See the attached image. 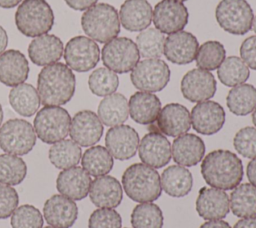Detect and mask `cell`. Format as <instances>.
<instances>
[{
	"label": "cell",
	"mask_w": 256,
	"mask_h": 228,
	"mask_svg": "<svg viewBox=\"0 0 256 228\" xmlns=\"http://www.w3.org/2000/svg\"><path fill=\"white\" fill-rule=\"evenodd\" d=\"M29 75V63L25 55L16 49H8L0 54V82L15 87L25 82Z\"/></svg>",
	"instance_id": "603a6c76"
},
{
	"label": "cell",
	"mask_w": 256,
	"mask_h": 228,
	"mask_svg": "<svg viewBox=\"0 0 256 228\" xmlns=\"http://www.w3.org/2000/svg\"><path fill=\"white\" fill-rule=\"evenodd\" d=\"M46 222L56 228H70L78 217V207L74 200L60 194L52 195L43 206Z\"/></svg>",
	"instance_id": "d6986e66"
},
{
	"label": "cell",
	"mask_w": 256,
	"mask_h": 228,
	"mask_svg": "<svg viewBox=\"0 0 256 228\" xmlns=\"http://www.w3.org/2000/svg\"><path fill=\"white\" fill-rule=\"evenodd\" d=\"M129 114L138 124L148 125L157 120L161 110L159 98L150 92H135L129 99Z\"/></svg>",
	"instance_id": "83f0119b"
},
{
	"label": "cell",
	"mask_w": 256,
	"mask_h": 228,
	"mask_svg": "<svg viewBox=\"0 0 256 228\" xmlns=\"http://www.w3.org/2000/svg\"><path fill=\"white\" fill-rule=\"evenodd\" d=\"M165 37L156 28H146L136 37V46L140 57L145 59L160 58L163 54Z\"/></svg>",
	"instance_id": "f35d334b"
},
{
	"label": "cell",
	"mask_w": 256,
	"mask_h": 228,
	"mask_svg": "<svg viewBox=\"0 0 256 228\" xmlns=\"http://www.w3.org/2000/svg\"><path fill=\"white\" fill-rule=\"evenodd\" d=\"M233 145L236 151L246 157H256V127L247 126L241 128L234 136Z\"/></svg>",
	"instance_id": "7bdbcfd3"
},
{
	"label": "cell",
	"mask_w": 256,
	"mask_h": 228,
	"mask_svg": "<svg viewBox=\"0 0 256 228\" xmlns=\"http://www.w3.org/2000/svg\"><path fill=\"white\" fill-rule=\"evenodd\" d=\"M174 1H178V2H184V1H187V0H174Z\"/></svg>",
	"instance_id": "6f0895ef"
},
{
	"label": "cell",
	"mask_w": 256,
	"mask_h": 228,
	"mask_svg": "<svg viewBox=\"0 0 256 228\" xmlns=\"http://www.w3.org/2000/svg\"><path fill=\"white\" fill-rule=\"evenodd\" d=\"M252 121H253V124L256 127V107H255V109L253 110V113H252Z\"/></svg>",
	"instance_id": "db71d44e"
},
{
	"label": "cell",
	"mask_w": 256,
	"mask_h": 228,
	"mask_svg": "<svg viewBox=\"0 0 256 228\" xmlns=\"http://www.w3.org/2000/svg\"><path fill=\"white\" fill-rule=\"evenodd\" d=\"M48 157L53 166L63 170L79 163L82 157V150L72 139H63L50 147Z\"/></svg>",
	"instance_id": "e575fe53"
},
{
	"label": "cell",
	"mask_w": 256,
	"mask_h": 228,
	"mask_svg": "<svg viewBox=\"0 0 256 228\" xmlns=\"http://www.w3.org/2000/svg\"><path fill=\"white\" fill-rule=\"evenodd\" d=\"M97 112L102 124L110 127L121 125L128 119V101L121 93H112L100 101Z\"/></svg>",
	"instance_id": "f546056e"
},
{
	"label": "cell",
	"mask_w": 256,
	"mask_h": 228,
	"mask_svg": "<svg viewBox=\"0 0 256 228\" xmlns=\"http://www.w3.org/2000/svg\"><path fill=\"white\" fill-rule=\"evenodd\" d=\"M27 165L25 161L13 154L0 155V183L6 185H18L26 177Z\"/></svg>",
	"instance_id": "8d00e7d4"
},
{
	"label": "cell",
	"mask_w": 256,
	"mask_h": 228,
	"mask_svg": "<svg viewBox=\"0 0 256 228\" xmlns=\"http://www.w3.org/2000/svg\"><path fill=\"white\" fill-rule=\"evenodd\" d=\"M181 93L190 102H202L212 98L216 92L217 83L212 73L195 68L188 71L182 78Z\"/></svg>",
	"instance_id": "5bb4252c"
},
{
	"label": "cell",
	"mask_w": 256,
	"mask_h": 228,
	"mask_svg": "<svg viewBox=\"0 0 256 228\" xmlns=\"http://www.w3.org/2000/svg\"><path fill=\"white\" fill-rule=\"evenodd\" d=\"M101 58L106 68L115 73H127L133 70L140 59L136 44L127 37H116L102 48Z\"/></svg>",
	"instance_id": "9c48e42d"
},
{
	"label": "cell",
	"mask_w": 256,
	"mask_h": 228,
	"mask_svg": "<svg viewBox=\"0 0 256 228\" xmlns=\"http://www.w3.org/2000/svg\"><path fill=\"white\" fill-rule=\"evenodd\" d=\"M22 0H0V7L1 8H13L16 7Z\"/></svg>",
	"instance_id": "f5cc1de1"
},
{
	"label": "cell",
	"mask_w": 256,
	"mask_h": 228,
	"mask_svg": "<svg viewBox=\"0 0 256 228\" xmlns=\"http://www.w3.org/2000/svg\"><path fill=\"white\" fill-rule=\"evenodd\" d=\"M157 126L164 135L170 137L183 135L191 128L190 112L179 103H169L160 110Z\"/></svg>",
	"instance_id": "44dd1931"
},
{
	"label": "cell",
	"mask_w": 256,
	"mask_h": 228,
	"mask_svg": "<svg viewBox=\"0 0 256 228\" xmlns=\"http://www.w3.org/2000/svg\"><path fill=\"white\" fill-rule=\"evenodd\" d=\"M195 207L198 215L203 219L221 220L229 213V197L224 190L202 187L199 190Z\"/></svg>",
	"instance_id": "ffe728a7"
},
{
	"label": "cell",
	"mask_w": 256,
	"mask_h": 228,
	"mask_svg": "<svg viewBox=\"0 0 256 228\" xmlns=\"http://www.w3.org/2000/svg\"><path fill=\"white\" fill-rule=\"evenodd\" d=\"M233 228H256V216L245 217L238 220Z\"/></svg>",
	"instance_id": "c3c4849f"
},
{
	"label": "cell",
	"mask_w": 256,
	"mask_h": 228,
	"mask_svg": "<svg viewBox=\"0 0 256 228\" xmlns=\"http://www.w3.org/2000/svg\"><path fill=\"white\" fill-rule=\"evenodd\" d=\"M2 120H3V109H2V106L0 104V126H1Z\"/></svg>",
	"instance_id": "9f6ffc18"
},
{
	"label": "cell",
	"mask_w": 256,
	"mask_h": 228,
	"mask_svg": "<svg viewBox=\"0 0 256 228\" xmlns=\"http://www.w3.org/2000/svg\"><path fill=\"white\" fill-rule=\"evenodd\" d=\"M204 154V141L195 134L185 133L176 137L172 143L171 156L178 165L194 166L203 159Z\"/></svg>",
	"instance_id": "cb8c5ba5"
},
{
	"label": "cell",
	"mask_w": 256,
	"mask_h": 228,
	"mask_svg": "<svg viewBox=\"0 0 256 228\" xmlns=\"http://www.w3.org/2000/svg\"><path fill=\"white\" fill-rule=\"evenodd\" d=\"M161 188L171 197L186 196L192 189L193 177L191 172L181 165L167 167L160 176Z\"/></svg>",
	"instance_id": "f1b7e54d"
},
{
	"label": "cell",
	"mask_w": 256,
	"mask_h": 228,
	"mask_svg": "<svg viewBox=\"0 0 256 228\" xmlns=\"http://www.w3.org/2000/svg\"><path fill=\"white\" fill-rule=\"evenodd\" d=\"M139 135L129 125H117L111 127L105 136L106 149L117 160L132 158L139 146Z\"/></svg>",
	"instance_id": "2e32d148"
},
{
	"label": "cell",
	"mask_w": 256,
	"mask_h": 228,
	"mask_svg": "<svg viewBox=\"0 0 256 228\" xmlns=\"http://www.w3.org/2000/svg\"><path fill=\"white\" fill-rule=\"evenodd\" d=\"M71 117L60 106H44L34 118V130L37 137L46 144H54L69 134Z\"/></svg>",
	"instance_id": "8992f818"
},
{
	"label": "cell",
	"mask_w": 256,
	"mask_h": 228,
	"mask_svg": "<svg viewBox=\"0 0 256 228\" xmlns=\"http://www.w3.org/2000/svg\"><path fill=\"white\" fill-rule=\"evenodd\" d=\"M152 16L153 10L147 0H125L119 11L120 23L132 32H141L148 28Z\"/></svg>",
	"instance_id": "4316f807"
},
{
	"label": "cell",
	"mask_w": 256,
	"mask_h": 228,
	"mask_svg": "<svg viewBox=\"0 0 256 228\" xmlns=\"http://www.w3.org/2000/svg\"><path fill=\"white\" fill-rule=\"evenodd\" d=\"M63 42L53 34H44L35 37L28 46V55L32 63L38 66H47L56 63L63 55Z\"/></svg>",
	"instance_id": "484cf974"
},
{
	"label": "cell",
	"mask_w": 256,
	"mask_h": 228,
	"mask_svg": "<svg viewBox=\"0 0 256 228\" xmlns=\"http://www.w3.org/2000/svg\"><path fill=\"white\" fill-rule=\"evenodd\" d=\"M89 197L91 202L99 208H115L122 201L121 184L113 176H98L91 182Z\"/></svg>",
	"instance_id": "d4e9b609"
},
{
	"label": "cell",
	"mask_w": 256,
	"mask_h": 228,
	"mask_svg": "<svg viewBox=\"0 0 256 228\" xmlns=\"http://www.w3.org/2000/svg\"><path fill=\"white\" fill-rule=\"evenodd\" d=\"M12 228H42L43 217L39 209L30 204L17 207L11 215Z\"/></svg>",
	"instance_id": "b9f144b4"
},
{
	"label": "cell",
	"mask_w": 256,
	"mask_h": 228,
	"mask_svg": "<svg viewBox=\"0 0 256 228\" xmlns=\"http://www.w3.org/2000/svg\"><path fill=\"white\" fill-rule=\"evenodd\" d=\"M226 50L222 43L215 40L204 42L198 47L196 53V64L200 69L213 71L218 69L224 61Z\"/></svg>",
	"instance_id": "ab89813d"
},
{
	"label": "cell",
	"mask_w": 256,
	"mask_h": 228,
	"mask_svg": "<svg viewBox=\"0 0 256 228\" xmlns=\"http://www.w3.org/2000/svg\"><path fill=\"white\" fill-rule=\"evenodd\" d=\"M138 154L144 164L152 168H161L171 160V145L163 134L149 132L140 140Z\"/></svg>",
	"instance_id": "ac0fdd59"
},
{
	"label": "cell",
	"mask_w": 256,
	"mask_h": 228,
	"mask_svg": "<svg viewBox=\"0 0 256 228\" xmlns=\"http://www.w3.org/2000/svg\"><path fill=\"white\" fill-rule=\"evenodd\" d=\"M230 112L237 116H246L256 107V88L247 83L234 86L226 97Z\"/></svg>",
	"instance_id": "d6a6232c"
},
{
	"label": "cell",
	"mask_w": 256,
	"mask_h": 228,
	"mask_svg": "<svg viewBox=\"0 0 256 228\" xmlns=\"http://www.w3.org/2000/svg\"><path fill=\"white\" fill-rule=\"evenodd\" d=\"M82 168L91 176L98 177L108 174L113 168V157L109 151L101 146H91L81 157Z\"/></svg>",
	"instance_id": "836d02e7"
},
{
	"label": "cell",
	"mask_w": 256,
	"mask_h": 228,
	"mask_svg": "<svg viewBox=\"0 0 256 228\" xmlns=\"http://www.w3.org/2000/svg\"><path fill=\"white\" fill-rule=\"evenodd\" d=\"M69 134L71 139L79 146H93L102 137L103 124L93 111L81 110L71 119Z\"/></svg>",
	"instance_id": "4fadbf2b"
},
{
	"label": "cell",
	"mask_w": 256,
	"mask_h": 228,
	"mask_svg": "<svg viewBox=\"0 0 256 228\" xmlns=\"http://www.w3.org/2000/svg\"><path fill=\"white\" fill-rule=\"evenodd\" d=\"M252 28H253V31L256 33V15L254 16L253 18V22H252Z\"/></svg>",
	"instance_id": "11a10c76"
},
{
	"label": "cell",
	"mask_w": 256,
	"mask_h": 228,
	"mask_svg": "<svg viewBox=\"0 0 256 228\" xmlns=\"http://www.w3.org/2000/svg\"><path fill=\"white\" fill-rule=\"evenodd\" d=\"M65 3L74 10L84 11L96 4L98 0H64Z\"/></svg>",
	"instance_id": "7dc6e473"
},
{
	"label": "cell",
	"mask_w": 256,
	"mask_h": 228,
	"mask_svg": "<svg viewBox=\"0 0 256 228\" xmlns=\"http://www.w3.org/2000/svg\"><path fill=\"white\" fill-rule=\"evenodd\" d=\"M8 98L14 111L24 117L34 115L41 103L37 89L28 83H22L13 87L9 92Z\"/></svg>",
	"instance_id": "4dcf8cb0"
},
{
	"label": "cell",
	"mask_w": 256,
	"mask_h": 228,
	"mask_svg": "<svg viewBox=\"0 0 256 228\" xmlns=\"http://www.w3.org/2000/svg\"><path fill=\"white\" fill-rule=\"evenodd\" d=\"M170 68L159 58L144 59L131 71V82L135 88L145 92H159L170 80Z\"/></svg>",
	"instance_id": "30bf717a"
},
{
	"label": "cell",
	"mask_w": 256,
	"mask_h": 228,
	"mask_svg": "<svg viewBox=\"0 0 256 228\" xmlns=\"http://www.w3.org/2000/svg\"><path fill=\"white\" fill-rule=\"evenodd\" d=\"M122 218L113 208H98L88 220V228H121Z\"/></svg>",
	"instance_id": "ee69618b"
},
{
	"label": "cell",
	"mask_w": 256,
	"mask_h": 228,
	"mask_svg": "<svg viewBox=\"0 0 256 228\" xmlns=\"http://www.w3.org/2000/svg\"><path fill=\"white\" fill-rule=\"evenodd\" d=\"M122 185L126 195L138 203L153 202L162 192L158 172L142 163H134L124 171Z\"/></svg>",
	"instance_id": "3957f363"
},
{
	"label": "cell",
	"mask_w": 256,
	"mask_h": 228,
	"mask_svg": "<svg viewBox=\"0 0 256 228\" xmlns=\"http://www.w3.org/2000/svg\"><path fill=\"white\" fill-rule=\"evenodd\" d=\"M243 62L252 70H256V35L246 38L240 47Z\"/></svg>",
	"instance_id": "bcb514c9"
},
{
	"label": "cell",
	"mask_w": 256,
	"mask_h": 228,
	"mask_svg": "<svg viewBox=\"0 0 256 228\" xmlns=\"http://www.w3.org/2000/svg\"><path fill=\"white\" fill-rule=\"evenodd\" d=\"M54 13L46 0H23L15 12L18 31L26 37H38L54 25Z\"/></svg>",
	"instance_id": "277c9868"
},
{
	"label": "cell",
	"mask_w": 256,
	"mask_h": 228,
	"mask_svg": "<svg viewBox=\"0 0 256 228\" xmlns=\"http://www.w3.org/2000/svg\"><path fill=\"white\" fill-rule=\"evenodd\" d=\"M191 125L193 129L203 135H213L219 132L225 123L223 107L211 100L196 104L191 111Z\"/></svg>",
	"instance_id": "9a60e30c"
},
{
	"label": "cell",
	"mask_w": 256,
	"mask_h": 228,
	"mask_svg": "<svg viewBox=\"0 0 256 228\" xmlns=\"http://www.w3.org/2000/svg\"><path fill=\"white\" fill-rule=\"evenodd\" d=\"M119 85V79L115 72L106 67H100L94 70L88 78L90 91L100 97L115 93Z\"/></svg>",
	"instance_id": "60d3db41"
},
{
	"label": "cell",
	"mask_w": 256,
	"mask_h": 228,
	"mask_svg": "<svg viewBox=\"0 0 256 228\" xmlns=\"http://www.w3.org/2000/svg\"><path fill=\"white\" fill-rule=\"evenodd\" d=\"M198 47L199 43L196 36L182 30L169 34L165 38L163 53L170 62L186 65L195 60Z\"/></svg>",
	"instance_id": "e0dca14e"
},
{
	"label": "cell",
	"mask_w": 256,
	"mask_h": 228,
	"mask_svg": "<svg viewBox=\"0 0 256 228\" xmlns=\"http://www.w3.org/2000/svg\"><path fill=\"white\" fill-rule=\"evenodd\" d=\"M19 203V196L15 188L0 183V219H6L12 215Z\"/></svg>",
	"instance_id": "f6af8a7d"
},
{
	"label": "cell",
	"mask_w": 256,
	"mask_h": 228,
	"mask_svg": "<svg viewBox=\"0 0 256 228\" xmlns=\"http://www.w3.org/2000/svg\"><path fill=\"white\" fill-rule=\"evenodd\" d=\"M81 26L92 40L107 43L116 38L120 32L119 14L112 5L98 3L83 13Z\"/></svg>",
	"instance_id": "5b68a950"
},
{
	"label": "cell",
	"mask_w": 256,
	"mask_h": 228,
	"mask_svg": "<svg viewBox=\"0 0 256 228\" xmlns=\"http://www.w3.org/2000/svg\"><path fill=\"white\" fill-rule=\"evenodd\" d=\"M232 213L241 218L256 216V187L250 183H242L232 189L229 197Z\"/></svg>",
	"instance_id": "1f68e13d"
},
{
	"label": "cell",
	"mask_w": 256,
	"mask_h": 228,
	"mask_svg": "<svg viewBox=\"0 0 256 228\" xmlns=\"http://www.w3.org/2000/svg\"><path fill=\"white\" fill-rule=\"evenodd\" d=\"M75 75L63 63L47 65L38 74L37 92L44 106H61L68 103L75 93Z\"/></svg>",
	"instance_id": "6da1fadb"
},
{
	"label": "cell",
	"mask_w": 256,
	"mask_h": 228,
	"mask_svg": "<svg viewBox=\"0 0 256 228\" xmlns=\"http://www.w3.org/2000/svg\"><path fill=\"white\" fill-rule=\"evenodd\" d=\"M37 135L24 119H9L0 127V148L9 154L26 155L34 148Z\"/></svg>",
	"instance_id": "52a82bcc"
},
{
	"label": "cell",
	"mask_w": 256,
	"mask_h": 228,
	"mask_svg": "<svg viewBox=\"0 0 256 228\" xmlns=\"http://www.w3.org/2000/svg\"><path fill=\"white\" fill-rule=\"evenodd\" d=\"M7 45H8V35L5 29L2 26H0V54L4 52Z\"/></svg>",
	"instance_id": "816d5d0a"
},
{
	"label": "cell",
	"mask_w": 256,
	"mask_h": 228,
	"mask_svg": "<svg viewBox=\"0 0 256 228\" xmlns=\"http://www.w3.org/2000/svg\"><path fill=\"white\" fill-rule=\"evenodd\" d=\"M199 228H231L229 223L224 220H209L203 223Z\"/></svg>",
	"instance_id": "f907efd6"
},
{
	"label": "cell",
	"mask_w": 256,
	"mask_h": 228,
	"mask_svg": "<svg viewBox=\"0 0 256 228\" xmlns=\"http://www.w3.org/2000/svg\"><path fill=\"white\" fill-rule=\"evenodd\" d=\"M100 59V49L97 43L86 36L71 38L64 48L66 65L77 72H87L93 69Z\"/></svg>",
	"instance_id": "8fae6325"
},
{
	"label": "cell",
	"mask_w": 256,
	"mask_h": 228,
	"mask_svg": "<svg viewBox=\"0 0 256 228\" xmlns=\"http://www.w3.org/2000/svg\"><path fill=\"white\" fill-rule=\"evenodd\" d=\"M217 75L222 84L234 87L245 83L250 76V71L241 58L229 56L218 67Z\"/></svg>",
	"instance_id": "d590c367"
},
{
	"label": "cell",
	"mask_w": 256,
	"mask_h": 228,
	"mask_svg": "<svg viewBox=\"0 0 256 228\" xmlns=\"http://www.w3.org/2000/svg\"><path fill=\"white\" fill-rule=\"evenodd\" d=\"M44 228H56V227H53V226H47V227H44Z\"/></svg>",
	"instance_id": "680465c9"
},
{
	"label": "cell",
	"mask_w": 256,
	"mask_h": 228,
	"mask_svg": "<svg viewBox=\"0 0 256 228\" xmlns=\"http://www.w3.org/2000/svg\"><path fill=\"white\" fill-rule=\"evenodd\" d=\"M246 173L250 184L256 187V157L252 158V160L248 163Z\"/></svg>",
	"instance_id": "681fc988"
},
{
	"label": "cell",
	"mask_w": 256,
	"mask_h": 228,
	"mask_svg": "<svg viewBox=\"0 0 256 228\" xmlns=\"http://www.w3.org/2000/svg\"><path fill=\"white\" fill-rule=\"evenodd\" d=\"M218 25L233 35H244L252 28L253 10L246 0H221L215 10Z\"/></svg>",
	"instance_id": "ba28073f"
},
{
	"label": "cell",
	"mask_w": 256,
	"mask_h": 228,
	"mask_svg": "<svg viewBox=\"0 0 256 228\" xmlns=\"http://www.w3.org/2000/svg\"><path fill=\"white\" fill-rule=\"evenodd\" d=\"M201 174L211 187L221 190H232L243 178V164L233 152L224 149L208 153L201 164Z\"/></svg>",
	"instance_id": "7a4b0ae2"
},
{
	"label": "cell",
	"mask_w": 256,
	"mask_h": 228,
	"mask_svg": "<svg viewBox=\"0 0 256 228\" xmlns=\"http://www.w3.org/2000/svg\"><path fill=\"white\" fill-rule=\"evenodd\" d=\"M152 20L155 28L163 34H172L185 28L189 20V12L182 2L161 0L154 7Z\"/></svg>",
	"instance_id": "7c38bea8"
},
{
	"label": "cell",
	"mask_w": 256,
	"mask_h": 228,
	"mask_svg": "<svg viewBox=\"0 0 256 228\" xmlns=\"http://www.w3.org/2000/svg\"><path fill=\"white\" fill-rule=\"evenodd\" d=\"M91 182L90 175L82 167L73 166L63 169L58 174L56 188L61 195L74 201L82 200L88 195Z\"/></svg>",
	"instance_id": "7402d4cb"
},
{
	"label": "cell",
	"mask_w": 256,
	"mask_h": 228,
	"mask_svg": "<svg viewBox=\"0 0 256 228\" xmlns=\"http://www.w3.org/2000/svg\"><path fill=\"white\" fill-rule=\"evenodd\" d=\"M164 216L160 207L152 202L140 203L131 213L133 228H162Z\"/></svg>",
	"instance_id": "74e56055"
}]
</instances>
